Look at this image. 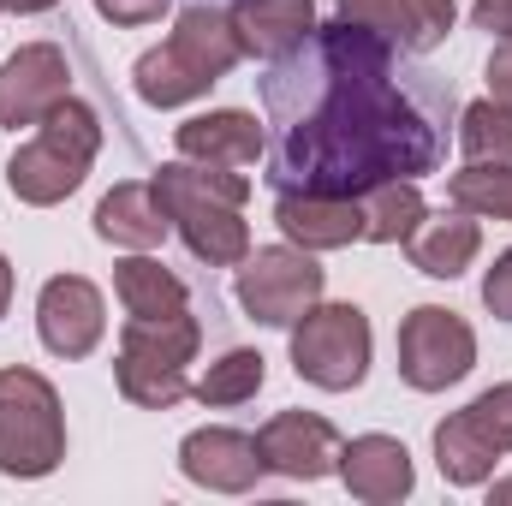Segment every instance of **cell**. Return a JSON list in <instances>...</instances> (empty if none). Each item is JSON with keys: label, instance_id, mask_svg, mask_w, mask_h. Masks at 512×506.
I'll use <instances>...</instances> for the list:
<instances>
[{"label": "cell", "instance_id": "obj_2", "mask_svg": "<svg viewBox=\"0 0 512 506\" xmlns=\"http://www.w3.org/2000/svg\"><path fill=\"white\" fill-rule=\"evenodd\" d=\"M161 209L173 221V233L185 239V251L209 268H239L251 256V227H245V203H251V179L233 167H197V161H167L155 179Z\"/></svg>", "mask_w": 512, "mask_h": 506}, {"label": "cell", "instance_id": "obj_18", "mask_svg": "<svg viewBox=\"0 0 512 506\" xmlns=\"http://www.w3.org/2000/svg\"><path fill=\"white\" fill-rule=\"evenodd\" d=\"M167 233H173V221H167V209H161V191L143 185V179L114 185V191L96 203V239H108V245H120V251H155Z\"/></svg>", "mask_w": 512, "mask_h": 506}, {"label": "cell", "instance_id": "obj_5", "mask_svg": "<svg viewBox=\"0 0 512 506\" xmlns=\"http://www.w3.org/2000/svg\"><path fill=\"white\" fill-rule=\"evenodd\" d=\"M197 346H203V328H197L191 310L155 316V322L126 316V334H120V352H114L120 393H126L131 405H143V411H173L191 393L185 364L197 358Z\"/></svg>", "mask_w": 512, "mask_h": 506}, {"label": "cell", "instance_id": "obj_31", "mask_svg": "<svg viewBox=\"0 0 512 506\" xmlns=\"http://www.w3.org/2000/svg\"><path fill=\"white\" fill-rule=\"evenodd\" d=\"M489 96L512 108V36H501L495 54H489Z\"/></svg>", "mask_w": 512, "mask_h": 506}, {"label": "cell", "instance_id": "obj_20", "mask_svg": "<svg viewBox=\"0 0 512 506\" xmlns=\"http://www.w3.org/2000/svg\"><path fill=\"white\" fill-rule=\"evenodd\" d=\"M114 292H120V310L137 322H155V316H179L191 310V292L173 268H161L149 251H131L126 262H114Z\"/></svg>", "mask_w": 512, "mask_h": 506}, {"label": "cell", "instance_id": "obj_12", "mask_svg": "<svg viewBox=\"0 0 512 506\" xmlns=\"http://www.w3.org/2000/svg\"><path fill=\"white\" fill-rule=\"evenodd\" d=\"M66 96H72V66H66V48H54V42H24L0 66V126L6 131L36 126Z\"/></svg>", "mask_w": 512, "mask_h": 506}, {"label": "cell", "instance_id": "obj_3", "mask_svg": "<svg viewBox=\"0 0 512 506\" xmlns=\"http://www.w3.org/2000/svg\"><path fill=\"white\" fill-rule=\"evenodd\" d=\"M239 60H245V48L233 36V18L221 6H185L173 36L131 66V84L149 108H185V102L209 96V84H221Z\"/></svg>", "mask_w": 512, "mask_h": 506}, {"label": "cell", "instance_id": "obj_11", "mask_svg": "<svg viewBox=\"0 0 512 506\" xmlns=\"http://www.w3.org/2000/svg\"><path fill=\"white\" fill-rule=\"evenodd\" d=\"M340 429L316 411H280L256 429V453L262 471L292 477V483H322L328 471H340Z\"/></svg>", "mask_w": 512, "mask_h": 506}, {"label": "cell", "instance_id": "obj_24", "mask_svg": "<svg viewBox=\"0 0 512 506\" xmlns=\"http://www.w3.org/2000/svg\"><path fill=\"white\" fill-rule=\"evenodd\" d=\"M262 381H268V358L251 352V346H233V352H221L203 376L191 381V393L203 405H245V399L262 393Z\"/></svg>", "mask_w": 512, "mask_h": 506}, {"label": "cell", "instance_id": "obj_16", "mask_svg": "<svg viewBox=\"0 0 512 506\" xmlns=\"http://www.w3.org/2000/svg\"><path fill=\"white\" fill-rule=\"evenodd\" d=\"M233 36L256 60H292L316 36V0H233Z\"/></svg>", "mask_w": 512, "mask_h": 506}, {"label": "cell", "instance_id": "obj_33", "mask_svg": "<svg viewBox=\"0 0 512 506\" xmlns=\"http://www.w3.org/2000/svg\"><path fill=\"white\" fill-rule=\"evenodd\" d=\"M48 6H60V0H0V12H12V18H36Z\"/></svg>", "mask_w": 512, "mask_h": 506}, {"label": "cell", "instance_id": "obj_14", "mask_svg": "<svg viewBox=\"0 0 512 506\" xmlns=\"http://www.w3.org/2000/svg\"><path fill=\"white\" fill-rule=\"evenodd\" d=\"M274 221L292 245L304 251H346L364 239V203L358 197H328V191H280Z\"/></svg>", "mask_w": 512, "mask_h": 506}, {"label": "cell", "instance_id": "obj_17", "mask_svg": "<svg viewBox=\"0 0 512 506\" xmlns=\"http://www.w3.org/2000/svg\"><path fill=\"white\" fill-rule=\"evenodd\" d=\"M340 483L352 489V501L393 506L417 489V471H411L405 441H393V435H358V441L340 447Z\"/></svg>", "mask_w": 512, "mask_h": 506}, {"label": "cell", "instance_id": "obj_34", "mask_svg": "<svg viewBox=\"0 0 512 506\" xmlns=\"http://www.w3.org/2000/svg\"><path fill=\"white\" fill-rule=\"evenodd\" d=\"M6 310H12V262L0 256V316H6Z\"/></svg>", "mask_w": 512, "mask_h": 506}, {"label": "cell", "instance_id": "obj_9", "mask_svg": "<svg viewBox=\"0 0 512 506\" xmlns=\"http://www.w3.org/2000/svg\"><path fill=\"white\" fill-rule=\"evenodd\" d=\"M477 364V334L459 310L447 304H417L405 322H399V376L417 393H441L453 381L471 376Z\"/></svg>", "mask_w": 512, "mask_h": 506}, {"label": "cell", "instance_id": "obj_27", "mask_svg": "<svg viewBox=\"0 0 512 506\" xmlns=\"http://www.w3.org/2000/svg\"><path fill=\"white\" fill-rule=\"evenodd\" d=\"M465 417H471V429L507 459L512 453V381H495V387H483L471 405H465Z\"/></svg>", "mask_w": 512, "mask_h": 506}, {"label": "cell", "instance_id": "obj_30", "mask_svg": "<svg viewBox=\"0 0 512 506\" xmlns=\"http://www.w3.org/2000/svg\"><path fill=\"white\" fill-rule=\"evenodd\" d=\"M483 304H489L501 322H512V251H501L495 268L483 274Z\"/></svg>", "mask_w": 512, "mask_h": 506}, {"label": "cell", "instance_id": "obj_28", "mask_svg": "<svg viewBox=\"0 0 512 506\" xmlns=\"http://www.w3.org/2000/svg\"><path fill=\"white\" fill-rule=\"evenodd\" d=\"M334 12L346 24H358V30L387 36V42H399V30H405V6L399 0H334Z\"/></svg>", "mask_w": 512, "mask_h": 506}, {"label": "cell", "instance_id": "obj_1", "mask_svg": "<svg viewBox=\"0 0 512 506\" xmlns=\"http://www.w3.org/2000/svg\"><path fill=\"white\" fill-rule=\"evenodd\" d=\"M387 36L334 18L322 30V66L328 96L298 114L280 143V191H328V197H364L382 179L435 173L441 143L423 126V114L387 84Z\"/></svg>", "mask_w": 512, "mask_h": 506}, {"label": "cell", "instance_id": "obj_22", "mask_svg": "<svg viewBox=\"0 0 512 506\" xmlns=\"http://www.w3.org/2000/svg\"><path fill=\"white\" fill-rule=\"evenodd\" d=\"M495 447L471 429V417L465 411H453L447 423H435V465H441V477L453 483V489H483L489 477H495Z\"/></svg>", "mask_w": 512, "mask_h": 506}, {"label": "cell", "instance_id": "obj_19", "mask_svg": "<svg viewBox=\"0 0 512 506\" xmlns=\"http://www.w3.org/2000/svg\"><path fill=\"white\" fill-rule=\"evenodd\" d=\"M483 251V227H477V215H465V209H441V215H423L417 221V233L405 239V256H411V268L417 274H429V280H459L471 262Z\"/></svg>", "mask_w": 512, "mask_h": 506}, {"label": "cell", "instance_id": "obj_32", "mask_svg": "<svg viewBox=\"0 0 512 506\" xmlns=\"http://www.w3.org/2000/svg\"><path fill=\"white\" fill-rule=\"evenodd\" d=\"M471 18L489 36H512V0H471Z\"/></svg>", "mask_w": 512, "mask_h": 506}, {"label": "cell", "instance_id": "obj_8", "mask_svg": "<svg viewBox=\"0 0 512 506\" xmlns=\"http://www.w3.org/2000/svg\"><path fill=\"white\" fill-rule=\"evenodd\" d=\"M322 262L304 245H262L239 262V310L262 328H292L310 304H322Z\"/></svg>", "mask_w": 512, "mask_h": 506}, {"label": "cell", "instance_id": "obj_26", "mask_svg": "<svg viewBox=\"0 0 512 506\" xmlns=\"http://www.w3.org/2000/svg\"><path fill=\"white\" fill-rule=\"evenodd\" d=\"M399 6H405L399 48H411V54L441 48V42L453 36V24H459V6H453V0H399Z\"/></svg>", "mask_w": 512, "mask_h": 506}, {"label": "cell", "instance_id": "obj_4", "mask_svg": "<svg viewBox=\"0 0 512 506\" xmlns=\"http://www.w3.org/2000/svg\"><path fill=\"white\" fill-rule=\"evenodd\" d=\"M96 149H102V120H96V108H84L78 96H66L60 108H48V114L36 120V137H30V143L12 149V161H6V191H12L18 203H30V209H54V203H66V197L84 185Z\"/></svg>", "mask_w": 512, "mask_h": 506}, {"label": "cell", "instance_id": "obj_13", "mask_svg": "<svg viewBox=\"0 0 512 506\" xmlns=\"http://www.w3.org/2000/svg\"><path fill=\"white\" fill-rule=\"evenodd\" d=\"M179 471L209 489V495H245L262 477V453H256V435L245 429H227V423H209V429H191L179 441Z\"/></svg>", "mask_w": 512, "mask_h": 506}, {"label": "cell", "instance_id": "obj_7", "mask_svg": "<svg viewBox=\"0 0 512 506\" xmlns=\"http://www.w3.org/2000/svg\"><path fill=\"white\" fill-rule=\"evenodd\" d=\"M370 352H376V334H370V316L358 304H310L292 322V370L322 393L364 387Z\"/></svg>", "mask_w": 512, "mask_h": 506}, {"label": "cell", "instance_id": "obj_29", "mask_svg": "<svg viewBox=\"0 0 512 506\" xmlns=\"http://www.w3.org/2000/svg\"><path fill=\"white\" fill-rule=\"evenodd\" d=\"M173 0H96V12L108 18V24H120V30H137V24H155L161 12H167Z\"/></svg>", "mask_w": 512, "mask_h": 506}, {"label": "cell", "instance_id": "obj_6", "mask_svg": "<svg viewBox=\"0 0 512 506\" xmlns=\"http://www.w3.org/2000/svg\"><path fill=\"white\" fill-rule=\"evenodd\" d=\"M66 459V411L54 381L12 364L0 370V477L36 483Z\"/></svg>", "mask_w": 512, "mask_h": 506}, {"label": "cell", "instance_id": "obj_15", "mask_svg": "<svg viewBox=\"0 0 512 506\" xmlns=\"http://www.w3.org/2000/svg\"><path fill=\"white\" fill-rule=\"evenodd\" d=\"M262 120L245 114V108H209V114H197V120H185V126L173 131V149L185 155V161H197V167H233V173H245L262 161Z\"/></svg>", "mask_w": 512, "mask_h": 506}, {"label": "cell", "instance_id": "obj_21", "mask_svg": "<svg viewBox=\"0 0 512 506\" xmlns=\"http://www.w3.org/2000/svg\"><path fill=\"white\" fill-rule=\"evenodd\" d=\"M358 203H364V239H370V245H405V239L417 233V221L429 215L417 179H382V185H370Z\"/></svg>", "mask_w": 512, "mask_h": 506}, {"label": "cell", "instance_id": "obj_10", "mask_svg": "<svg viewBox=\"0 0 512 506\" xmlns=\"http://www.w3.org/2000/svg\"><path fill=\"white\" fill-rule=\"evenodd\" d=\"M36 334L54 358H90L108 334V304L96 292V280L84 274H54L36 292Z\"/></svg>", "mask_w": 512, "mask_h": 506}, {"label": "cell", "instance_id": "obj_23", "mask_svg": "<svg viewBox=\"0 0 512 506\" xmlns=\"http://www.w3.org/2000/svg\"><path fill=\"white\" fill-rule=\"evenodd\" d=\"M447 197L477 221H512V161H465L447 179Z\"/></svg>", "mask_w": 512, "mask_h": 506}, {"label": "cell", "instance_id": "obj_25", "mask_svg": "<svg viewBox=\"0 0 512 506\" xmlns=\"http://www.w3.org/2000/svg\"><path fill=\"white\" fill-rule=\"evenodd\" d=\"M459 149L465 161H512V108L483 96L459 114Z\"/></svg>", "mask_w": 512, "mask_h": 506}, {"label": "cell", "instance_id": "obj_35", "mask_svg": "<svg viewBox=\"0 0 512 506\" xmlns=\"http://www.w3.org/2000/svg\"><path fill=\"white\" fill-rule=\"evenodd\" d=\"M489 501H512V477H501V483L489 477Z\"/></svg>", "mask_w": 512, "mask_h": 506}]
</instances>
